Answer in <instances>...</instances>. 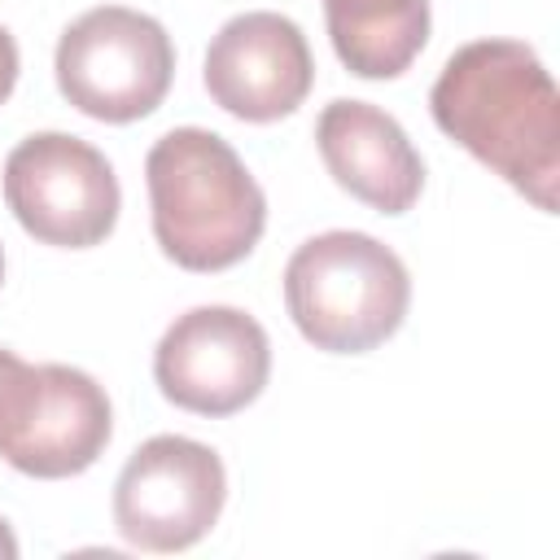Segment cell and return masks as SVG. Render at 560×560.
Masks as SVG:
<instances>
[{
	"label": "cell",
	"mask_w": 560,
	"mask_h": 560,
	"mask_svg": "<svg viewBox=\"0 0 560 560\" xmlns=\"http://www.w3.org/2000/svg\"><path fill=\"white\" fill-rule=\"evenodd\" d=\"M332 52L359 79H398L429 39V0H324Z\"/></svg>",
	"instance_id": "obj_11"
},
{
	"label": "cell",
	"mask_w": 560,
	"mask_h": 560,
	"mask_svg": "<svg viewBox=\"0 0 560 560\" xmlns=\"http://www.w3.org/2000/svg\"><path fill=\"white\" fill-rule=\"evenodd\" d=\"M201 74L210 101L232 118L276 122L306 101L315 83V61L293 18L254 9L219 26V35L206 48Z\"/></svg>",
	"instance_id": "obj_8"
},
{
	"label": "cell",
	"mask_w": 560,
	"mask_h": 560,
	"mask_svg": "<svg viewBox=\"0 0 560 560\" xmlns=\"http://www.w3.org/2000/svg\"><path fill=\"white\" fill-rule=\"evenodd\" d=\"M442 136L503 175L542 214L560 188V92L521 39H472L455 48L429 92Z\"/></svg>",
	"instance_id": "obj_1"
},
{
	"label": "cell",
	"mask_w": 560,
	"mask_h": 560,
	"mask_svg": "<svg viewBox=\"0 0 560 560\" xmlns=\"http://www.w3.org/2000/svg\"><path fill=\"white\" fill-rule=\"evenodd\" d=\"M153 236L184 271H228L258 245L267 197L236 149L206 127H175L144 158Z\"/></svg>",
	"instance_id": "obj_2"
},
{
	"label": "cell",
	"mask_w": 560,
	"mask_h": 560,
	"mask_svg": "<svg viewBox=\"0 0 560 560\" xmlns=\"http://www.w3.org/2000/svg\"><path fill=\"white\" fill-rule=\"evenodd\" d=\"M114 411L96 376L66 363H39V398L22 433L4 446V464L26 477L57 481L88 472L109 446Z\"/></svg>",
	"instance_id": "obj_10"
},
{
	"label": "cell",
	"mask_w": 560,
	"mask_h": 560,
	"mask_svg": "<svg viewBox=\"0 0 560 560\" xmlns=\"http://www.w3.org/2000/svg\"><path fill=\"white\" fill-rule=\"evenodd\" d=\"M4 201L26 236L57 249H92L118 223L109 158L66 131H35L4 158Z\"/></svg>",
	"instance_id": "obj_5"
},
{
	"label": "cell",
	"mask_w": 560,
	"mask_h": 560,
	"mask_svg": "<svg viewBox=\"0 0 560 560\" xmlns=\"http://www.w3.org/2000/svg\"><path fill=\"white\" fill-rule=\"evenodd\" d=\"M18 70H22L18 44H13V35L0 26V105L9 101V92H13V83H18Z\"/></svg>",
	"instance_id": "obj_13"
},
{
	"label": "cell",
	"mask_w": 560,
	"mask_h": 560,
	"mask_svg": "<svg viewBox=\"0 0 560 560\" xmlns=\"http://www.w3.org/2000/svg\"><path fill=\"white\" fill-rule=\"evenodd\" d=\"M35 398H39V363H26L0 346V455L22 433L26 416L35 411Z\"/></svg>",
	"instance_id": "obj_12"
},
{
	"label": "cell",
	"mask_w": 560,
	"mask_h": 560,
	"mask_svg": "<svg viewBox=\"0 0 560 560\" xmlns=\"http://www.w3.org/2000/svg\"><path fill=\"white\" fill-rule=\"evenodd\" d=\"M315 144L328 175L381 214H407L424 188V162L398 118L368 101H332L315 118Z\"/></svg>",
	"instance_id": "obj_9"
},
{
	"label": "cell",
	"mask_w": 560,
	"mask_h": 560,
	"mask_svg": "<svg viewBox=\"0 0 560 560\" xmlns=\"http://www.w3.org/2000/svg\"><path fill=\"white\" fill-rule=\"evenodd\" d=\"M0 280H4V249H0Z\"/></svg>",
	"instance_id": "obj_15"
},
{
	"label": "cell",
	"mask_w": 560,
	"mask_h": 560,
	"mask_svg": "<svg viewBox=\"0 0 560 560\" xmlns=\"http://www.w3.org/2000/svg\"><path fill=\"white\" fill-rule=\"evenodd\" d=\"M271 376V341L262 324L236 306L184 311L153 350V381L166 402L197 416H232L249 407Z\"/></svg>",
	"instance_id": "obj_7"
},
{
	"label": "cell",
	"mask_w": 560,
	"mask_h": 560,
	"mask_svg": "<svg viewBox=\"0 0 560 560\" xmlns=\"http://www.w3.org/2000/svg\"><path fill=\"white\" fill-rule=\"evenodd\" d=\"M57 88L96 122H136L153 114L175 74V44L166 26L127 4H96L79 13L57 39Z\"/></svg>",
	"instance_id": "obj_4"
},
{
	"label": "cell",
	"mask_w": 560,
	"mask_h": 560,
	"mask_svg": "<svg viewBox=\"0 0 560 560\" xmlns=\"http://www.w3.org/2000/svg\"><path fill=\"white\" fill-rule=\"evenodd\" d=\"M223 499V459L206 442L158 433L131 451L114 481V525L140 551H184L214 529Z\"/></svg>",
	"instance_id": "obj_6"
},
{
	"label": "cell",
	"mask_w": 560,
	"mask_h": 560,
	"mask_svg": "<svg viewBox=\"0 0 560 560\" xmlns=\"http://www.w3.org/2000/svg\"><path fill=\"white\" fill-rule=\"evenodd\" d=\"M0 560H18V538H13L4 516H0Z\"/></svg>",
	"instance_id": "obj_14"
},
{
	"label": "cell",
	"mask_w": 560,
	"mask_h": 560,
	"mask_svg": "<svg viewBox=\"0 0 560 560\" xmlns=\"http://www.w3.org/2000/svg\"><path fill=\"white\" fill-rule=\"evenodd\" d=\"M284 306L315 350L368 354L402 328L411 276L376 236L337 228L293 249L284 267Z\"/></svg>",
	"instance_id": "obj_3"
}]
</instances>
